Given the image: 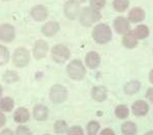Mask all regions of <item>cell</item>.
Here are the masks:
<instances>
[{
	"mask_svg": "<svg viewBox=\"0 0 153 135\" xmlns=\"http://www.w3.org/2000/svg\"><path fill=\"white\" fill-rule=\"evenodd\" d=\"M102 15H101L99 10L92 8V7H84L79 14V19H80L81 24L84 26H90L93 23H97L100 21Z\"/></svg>",
	"mask_w": 153,
	"mask_h": 135,
	"instance_id": "6da1fadb",
	"label": "cell"
},
{
	"mask_svg": "<svg viewBox=\"0 0 153 135\" xmlns=\"http://www.w3.org/2000/svg\"><path fill=\"white\" fill-rule=\"evenodd\" d=\"M92 37L98 44H106L111 41L112 32L106 23H99L93 29Z\"/></svg>",
	"mask_w": 153,
	"mask_h": 135,
	"instance_id": "7a4b0ae2",
	"label": "cell"
},
{
	"mask_svg": "<svg viewBox=\"0 0 153 135\" xmlns=\"http://www.w3.org/2000/svg\"><path fill=\"white\" fill-rule=\"evenodd\" d=\"M66 72L68 75L74 80H82L85 77L86 74V68L82 61L76 59L70 62V64L66 67Z\"/></svg>",
	"mask_w": 153,
	"mask_h": 135,
	"instance_id": "3957f363",
	"label": "cell"
},
{
	"mask_svg": "<svg viewBox=\"0 0 153 135\" xmlns=\"http://www.w3.org/2000/svg\"><path fill=\"white\" fill-rule=\"evenodd\" d=\"M51 57L56 63H63L71 57V51L65 45L58 44L54 46L51 51Z\"/></svg>",
	"mask_w": 153,
	"mask_h": 135,
	"instance_id": "277c9868",
	"label": "cell"
},
{
	"mask_svg": "<svg viewBox=\"0 0 153 135\" xmlns=\"http://www.w3.org/2000/svg\"><path fill=\"white\" fill-rule=\"evenodd\" d=\"M49 97L54 104H61L68 98V90L60 84H54L51 87L49 92Z\"/></svg>",
	"mask_w": 153,
	"mask_h": 135,
	"instance_id": "5b68a950",
	"label": "cell"
},
{
	"mask_svg": "<svg viewBox=\"0 0 153 135\" xmlns=\"http://www.w3.org/2000/svg\"><path fill=\"white\" fill-rule=\"evenodd\" d=\"M12 62L16 67H25L30 62V52L25 48H18L12 56Z\"/></svg>",
	"mask_w": 153,
	"mask_h": 135,
	"instance_id": "8992f818",
	"label": "cell"
},
{
	"mask_svg": "<svg viewBox=\"0 0 153 135\" xmlns=\"http://www.w3.org/2000/svg\"><path fill=\"white\" fill-rule=\"evenodd\" d=\"M63 11L68 19H76L81 11L80 3L76 0H68L63 7Z\"/></svg>",
	"mask_w": 153,
	"mask_h": 135,
	"instance_id": "52a82bcc",
	"label": "cell"
},
{
	"mask_svg": "<svg viewBox=\"0 0 153 135\" xmlns=\"http://www.w3.org/2000/svg\"><path fill=\"white\" fill-rule=\"evenodd\" d=\"M16 38V29L9 23H3L0 26V40L3 42H12Z\"/></svg>",
	"mask_w": 153,
	"mask_h": 135,
	"instance_id": "ba28073f",
	"label": "cell"
},
{
	"mask_svg": "<svg viewBox=\"0 0 153 135\" xmlns=\"http://www.w3.org/2000/svg\"><path fill=\"white\" fill-rule=\"evenodd\" d=\"M49 50V46L47 44V42L44 41V40H38L34 45L33 48V54H34V57L38 60L40 59H43L47 55Z\"/></svg>",
	"mask_w": 153,
	"mask_h": 135,
	"instance_id": "9c48e42d",
	"label": "cell"
},
{
	"mask_svg": "<svg viewBox=\"0 0 153 135\" xmlns=\"http://www.w3.org/2000/svg\"><path fill=\"white\" fill-rule=\"evenodd\" d=\"M113 26L117 33L120 35H125L128 32H130V21L124 16H117L113 21Z\"/></svg>",
	"mask_w": 153,
	"mask_h": 135,
	"instance_id": "30bf717a",
	"label": "cell"
},
{
	"mask_svg": "<svg viewBox=\"0 0 153 135\" xmlns=\"http://www.w3.org/2000/svg\"><path fill=\"white\" fill-rule=\"evenodd\" d=\"M148 111H149V106L145 101L139 100L136 101L132 106V112L135 116L137 117H143L147 115Z\"/></svg>",
	"mask_w": 153,
	"mask_h": 135,
	"instance_id": "8fae6325",
	"label": "cell"
},
{
	"mask_svg": "<svg viewBox=\"0 0 153 135\" xmlns=\"http://www.w3.org/2000/svg\"><path fill=\"white\" fill-rule=\"evenodd\" d=\"M31 16L36 21H43L48 18V10L44 5H36L32 8Z\"/></svg>",
	"mask_w": 153,
	"mask_h": 135,
	"instance_id": "7c38bea8",
	"label": "cell"
},
{
	"mask_svg": "<svg viewBox=\"0 0 153 135\" xmlns=\"http://www.w3.org/2000/svg\"><path fill=\"white\" fill-rule=\"evenodd\" d=\"M145 16H146V13H145L144 9H142L141 7H134L133 9H131L128 18H129V21L136 23L144 21Z\"/></svg>",
	"mask_w": 153,
	"mask_h": 135,
	"instance_id": "4fadbf2b",
	"label": "cell"
},
{
	"mask_svg": "<svg viewBox=\"0 0 153 135\" xmlns=\"http://www.w3.org/2000/svg\"><path fill=\"white\" fill-rule=\"evenodd\" d=\"M100 55L95 51H91L89 52L85 57V62L86 65L91 69H95L97 68L100 64Z\"/></svg>",
	"mask_w": 153,
	"mask_h": 135,
	"instance_id": "5bb4252c",
	"label": "cell"
},
{
	"mask_svg": "<svg viewBox=\"0 0 153 135\" xmlns=\"http://www.w3.org/2000/svg\"><path fill=\"white\" fill-rule=\"evenodd\" d=\"M33 116L38 121H45L49 116L47 107L44 105H36L33 110Z\"/></svg>",
	"mask_w": 153,
	"mask_h": 135,
	"instance_id": "9a60e30c",
	"label": "cell"
},
{
	"mask_svg": "<svg viewBox=\"0 0 153 135\" xmlns=\"http://www.w3.org/2000/svg\"><path fill=\"white\" fill-rule=\"evenodd\" d=\"M59 31V23L57 21H48L42 26V33L46 37H52Z\"/></svg>",
	"mask_w": 153,
	"mask_h": 135,
	"instance_id": "2e32d148",
	"label": "cell"
},
{
	"mask_svg": "<svg viewBox=\"0 0 153 135\" xmlns=\"http://www.w3.org/2000/svg\"><path fill=\"white\" fill-rule=\"evenodd\" d=\"M123 45L128 49H133L138 45V38L134 32H128L123 37Z\"/></svg>",
	"mask_w": 153,
	"mask_h": 135,
	"instance_id": "e0dca14e",
	"label": "cell"
},
{
	"mask_svg": "<svg viewBox=\"0 0 153 135\" xmlns=\"http://www.w3.org/2000/svg\"><path fill=\"white\" fill-rule=\"evenodd\" d=\"M92 98L97 102H103L107 99V90L105 87H95L92 90Z\"/></svg>",
	"mask_w": 153,
	"mask_h": 135,
	"instance_id": "ac0fdd59",
	"label": "cell"
},
{
	"mask_svg": "<svg viewBox=\"0 0 153 135\" xmlns=\"http://www.w3.org/2000/svg\"><path fill=\"white\" fill-rule=\"evenodd\" d=\"M30 118V113L26 108H19L13 114V119L18 123H26Z\"/></svg>",
	"mask_w": 153,
	"mask_h": 135,
	"instance_id": "d6986e66",
	"label": "cell"
},
{
	"mask_svg": "<svg viewBox=\"0 0 153 135\" xmlns=\"http://www.w3.org/2000/svg\"><path fill=\"white\" fill-rule=\"evenodd\" d=\"M141 88V83L138 80H132V81L128 82L124 87V90L127 95H134L136 92H139Z\"/></svg>",
	"mask_w": 153,
	"mask_h": 135,
	"instance_id": "ffe728a7",
	"label": "cell"
},
{
	"mask_svg": "<svg viewBox=\"0 0 153 135\" xmlns=\"http://www.w3.org/2000/svg\"><path fill=\"white\" fill-rule=\"evenodd\" d=\"M137 131V125L134 122L128 121L122 125V132L124 135H136Z\"/></svg>",
	"mask_w": 153,
	"mask_h": 135,
	"instance_id": "44dd1931",
	"label": "cell"
},
{
	"mask_svg": "<svg viewBox=\"0 0 153 135\" xmlns=\"http://www.w3.org/2000/svg\"><path fill=\"white\" fill-rule=\"evenodd\" d=\"M14 108V101L9 97H5L0 100V110L4 112H10Z\"/></svg>",
	"mask_w": 153,
	"mask_h": 135,
	"instance_id": "7402d4cb",
	"label": "cell"
},
{
	"mask_svg": "<svg viewBox=\"0 0 153 135\" xmlns=\"http://www.w3.org/2000/svg\"><path fill=\"white\" fill-rule=\"evenodd\" d=\"M134 33L138 38V40H144L149 36V28L145 24H141V26H138L135 29Z\"/></svg>",
	"mask_w": 153,
	"mask_h": 135,
	"instance_id": "603a6c76",
	"label": "cell"
},
{
	"mask_svg": "<svg viewBox=\"0 0 153 135\" xmlns=\"http://www.w3.org/2000/svg\"><path fill=\"white\" fill-rule=\"evenodd\" d=\"M115 116L120 119H126V118L129 117L130 115V110L126 105H118L115 108Z\"/></svg>",
	"mask_w": 153,
	"mask_h": 135,
	"instance_id": "cb8c5ba5",
	"label": "cell"
},
{
	"mask_svg": "<svg viewBox=\"0 0 153 135\" xmlns=\"http://www.w3.org/2000/svg\"><path fill=\"white\" fill-rule=\"evenodd\" d=\"M113 8L118 12H123L127 10L130 5L129 0H113Z\"/></svg>",
	"mask_w": 153,
	"mask_h": 135,
	"instance_id": "d4e9b609",
	"label": "cell"
},
{
	"mask_svg": "<svg viewBox=\"0 0 153 135\" xmlns=\"http://www.w3.org/2000/svg\"><path fill=\"white\" fill-rule=\"evenodd\" d=\"M3 80L6 83H13L19 80V74L13 70H7L3 74Z\"/></svg>",
	"mask_w": 153,
	"mask_h": 135,
	"instance_id": "484cf974",
	"label": "cell"
},
{
	"mask_svg": "<svg viewBox=\"0 0 153 135\" xmlns=\"http://www.w3.org/2000/svg\"><path fill=\"white\" fill-rule=\"evenodd\" d=\"M53 129L55 133L63 134L68 131V124H66V122L63 121V120H58V121H56L55 124H54Z\"/></svg>",
	"mask_w": 153,
	"mask_h": 135,
	"instance_id": "4316f807",
	"label": "cell"
},
{
	"mask_svg": "<svg viewBox=\"0 0 153 135\" xmlns=\"http://www.w3.org/2000/svg\"><path fill=\"white\" fill-rule=\"evenodd\" d=\"M100 129V124L96 121L89 122L87 125V133L88 135H97Z\"/></svg>",
	"mask_w": 153,
	"mask_h": 135,
	"instance_id": "83f0119b",
	"label": "cell"
},
{
	"mask_svg": "<svg viewBox=\"0 0 153 135\" xmlns=\"http://www.w3.org/2000/svg\"><path fill=\"white\" fill-rule=\"evenodd\" d=\"M9 60V52L8 49L4 46L0 45V65H4Z\"/></svg>",
	"mask_w": 153,
	"mask_h": 135,
	"instance_id": "f1b7e54d",
	"label": "cell"
},
{
	"mask_svg": "<svg viewBox=\"0 0 153 135\" xmlns=\"http://www.w3.org/2000/svg\"><path fill=\"white\" fill-rule=\"evenodd\" d=\"M90 4L92 8L96 9V10H100L105 6L106 0H90Z\"/></svg>",
	"mask_w": 153,
	"mask_h": 135,
	"instance_id": "f546056e",
	"label": "cell"
},
{
	"mask_svg": "<svg viewBox=\"0 0 153 135\" xmlns=\"http://www.w3.org/2000/svg\"><path fill=\"white\" fill-rule=\"evenodd\" d=\"M68 135H84V131L82 127L80 126H73L66 131Z\"/></svg>",
	"mask_w": 153,
	"mask_h": 135,
	"instance_id": "4dcf8cb0",
	"label": "cell"
},
{
	"mask_svg": "<svg viewBox=\"0 0 153 135\" xmlns=\"http://www.w3.org/2000/svg\"><path fill=\"white\" fill-rule=\"evenodd\" d=\"M16 135H32V132L28 127L21 125L16 129Z\"/></svg>",
	"mask_w": 153,
	"mask_h": 135,
	"instance_id": "1f68e13d",
	"label": "cell"
},
{
	"mask_svg": "<svg viewBox=\"0 0 153 135\" xmlns=\"http://www.w3.org/2000/svg\"><path fill=\"white\" fill-rule=\"evenodd\" d=\"M146 98L153 104V87H150L146 92Z\"/></svg>",
	"mask_w": 153,
	"mask_h": 135,
	"instance_id": "d6a6232c",
	"label": "cell"
},
{
	"mask_svg": "<svg viewBox=\"0 0 153 135\" xmlns=\"http://www.w3.org/2000/svg\"><path fill=\"white\" fill-rule=\"evenodd\" d=\"M100 135H115L112 129L110 128H105L102 130V132L100 133Z\"/></svg>",
	"mask_w": 153,
	"mask_h": 135,
	"instance_id": "836d02e7",
	"label": "cell"
},
{
	"mask_svg": "<svg viewBox=\"0 0 153 135\" xmlns=\"http://www.w3.org/2000/svg\"><path fill=\"white\" fill-rule=\"evenodd\" d=\"M5 122H6L5 116H4V115L2 114L1 112H0V127L4 126V125H5Z\"/></svg>",
	"mask_w": 153,
	"mask_h": 135,
	"instance_id": "e575fe53",
	"label": "cell"
},
{
	"mask_svg": "<svg viewBox=\"0 0 153 135\" xmlns=\"http://www.w3.org/2000/svg\"><path fill=\"white\" fill-rule=\"evenodd\" d=\"M0 135H13V133H12V131L10 129H4L3 131L0 133Z\"/></svg>",
	"mask_w": 153,
	"mask_h": 135,
	"instance_id": "d590c367",
	"label": "cell"
},
{
	"mask_svg": "<svg viewBox=\"0 0 153 135\" xmlns=\"http://www.w3.org/2000/svg\"><path fill=\"white\" fill-rule=\"evenodd\" d=\"M149 80H150V82L153 84V69L150 71V73H149Z\"/></svg>",
	"mask_w": 153,
	"mask_h": 135,
	"instance_id": "8d00e7d4",
	"label": "cell"
},
{
	"mask_svg": "<svg viewBox=\"0 0 153 135\" xmlns=\"http://www.w3.org/2000/svg\"><path fill=\"white\" fill-rule=\"evenodd\" d=\"M144 135H153V131H148Z\"/></svg>",
	"mask_w": 153,
	"mask_h": 135,
	"instance_id": "74e56055",
	"label": "cell"
},
{
	"mask_svg": "<svg viewBox=\"0 0 153 135\" xmlns=\"http://www.w3.org/2000/svg\"><path fill=\"white\" fill-rule=\"evenodd\" d=\"M2 90H3V88H2V87L0 85V97H1V95H2Z\"/></svg>",
	"mask_w": 153,
	"mask_h": 135,
	"instance_id": "f35d334b",
	"label": "cell"
},
{
	"mask_svg": "<svg viewBox=\"0 0 153 135\" xmlns=\"http://www.w3.org/2000/svg\"><path fill=\"white\" fill-rule=\"evenodd\" d=\"M79 1H80V2H86L87 0H79Z\"/></svg>",
	"mask_w": 153,
	"mask_h": 135,
	"instance_id": "ab89813d",
	"label": "cell"
},
{
	"mask_svg": "<svg viewBox=\"0 0 153 135\" xmlns=\"http://www.w3.org/2000/svg\"><path fill=\"white\" fill-rule=\"evenodd\" d=\"M44 135H49V134H44Z\"/></svg>",
	"mask_w": 153,
	"mask_h": 135,
	"instance_id": "60d3db41",
	"label": "cell"
},
{
	"mask_svg": "<svg viewBox=\"0 0 153 135\" xmlns=\"http://www.w3.org/2000/svg\"><path fill=\"white\" fill-rule=\"evenodd\" d=\"M5 1H6V0H5Z\"/></svg>",
	"mask_w": 153,
	"mask_h": 135,
	"instance_id": "b9f144b4",
	"label": "cell"
}]
</instances>
